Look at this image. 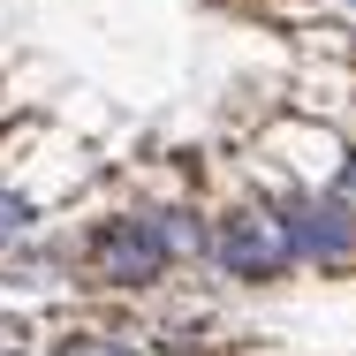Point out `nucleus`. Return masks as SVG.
<instances>
[{
  "mask_svg": "<svg viewBox=\"0 0 356 356\" xmlns=\"http://www.w3.org/2000/svg\"><path fill=\"white\" fill-rule=\"evenodd\" d=\"M0 334H8V318H0Z\"/></svg>",
  "mask_w": 356,
  "mask_h": 356,
  "instance_id": "obj_9",
  "label": "nucleus"
},
{
  "mask_svg": "<svg viewBox=\"0 0 356 356\" xmlns=\"http://www.w3.org/2000/svg\"><path fill=\"white\" fill-rule=\"evenodd\" d=\"M91 273H99L106 288H152L159 273H167V250H159L152 220H144V213L106 220V227L91 235Z\"/></svg>",
  "mask_w": 356,
  "mask_h": 356,
  "instance_id": "obj_2",
  "label": "nucleus"
},
{
  "mask_svg": "<svg viewBox=\"0 0 356 356\" xmlns=\"http://www.w3.org/2000/svg\"><path fill=\"white\" fill-rule=\"evenodd\" d=\"M31 220H38V205H31L23 190H0V250H15V243L31 235Z\"/></svg>",
  "mask_w": 356,
  "mask_h": 356,
  "instance_id": "obj_5",
  "label": "nucleus"
},
{
  "mask_svg": "<svg viewBox=\"0 0 356 356\" xmlns=\"http://www.w3.org/2000/svg\"><path fill=\"white\" fill-rule=\"evenodd\" d=\"M0 356H23V349H0Z\"/></svg>",
  "mask_w": 356,
  "mask_h": 356,
  "instance_id": "obj_8",
  "label": "nucleus"
},
{
  "mask_svg": "<svg viewBox=\"0 0 356 356\" xmlns=\"http://www.w3.org/2000/svg\"><path fill=\"white\" fill-rule=\"evenodd\" d=\"M152 220V235H159V250H167V266L175 258H197V250H213V227L197 213H182V205H167V213H144Z\"/></svg>",
  "mask_w": 356,
  "mask_h": 356,
  "instance_id": "obj_4",
  "label": "nucleus"
},
{
  "mask_svg": "<svg viewBox=\"0 0 356 356\" xmlns=\"http://www.w3.org/2000/svg\"><path fill=\"white\" fill-rule=\"evenodd\" d=\"M349 15H356V0H349Z\"/></svg>",
  "mask_w": 356,
  "mask_h": 356,
  "instance_id": "obj_10",
  "label": "nucleus"
},
{
  "mask_svg": "<svg viewBox=\"0 0 356 356\" xmlns=\"http://www.w3.org/2000/svg\"><path fill=\"white\" fill-rule=\"evenodd\" d=\"M213 258L227 281H273L288 273V235H281V213H227L213 227Z\"/></svg>",
  "mask_w": 356,
  "mask_h": 356,
  "instance_id": "obj_1",
  "label": "nucleus"
},
{
  "mask_svg": "<svg viewBox=\"0 0 356 356\" xmlns=\"http://www.w3.org/2000/svg\"><path fill=\"white\" fill-rule=\"evenodd\" d=\"M61 356H144V349L122 334H76V341H61Z\"/></svg>",
  "mask_w": 356,
  "mask_h": 356,
  "instance_id": "obj_6",
  "label": "nucleus"
},
{
  "mask_svg": "<svg viewBox=\"0 0 356 356\" xmlns=\"http://www.w3.org/2000/svg\"><path fill=\"white\" fill-rule=\"evenodd\" d=\"M334 197H341V205H349V197H356V152H349V159H341V175H334Z\"/></svg>",
  "mask_w": 356,
  "mask_h": 356,
  "instance_id": "obj_7",
  "label": "nucleus"
},
{
  "mask_svg": "<svg viewBox=\"0 0 356 356\" xmlns=\"http://www.w3.org/2000/svg\"><path fill=\"white\" fill-rule=\"evenodd\" d=\"M281 235H288V258L341 266L356 250V205H341V197H296L281 213Z\"/></svg>",
  "mask_w": 356,
  "mask_h": 356,
  "instance_id": "obj_3",
  "label": "nucleus"
}]
</instances>
